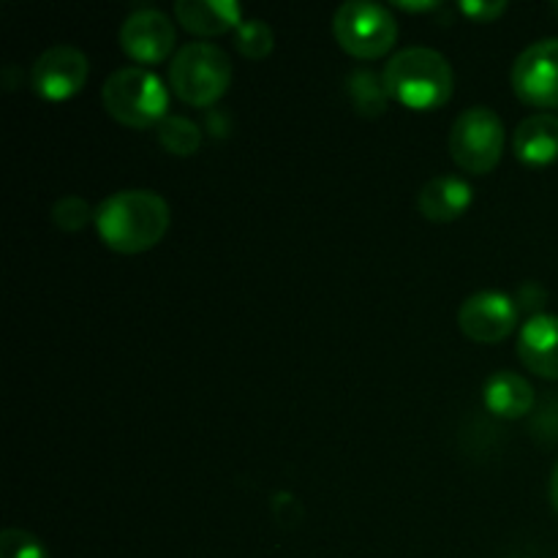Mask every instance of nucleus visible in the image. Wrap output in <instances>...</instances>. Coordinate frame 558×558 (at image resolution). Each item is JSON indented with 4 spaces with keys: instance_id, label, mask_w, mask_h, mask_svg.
<instances>
[{
    "instance_id": "1",
    "label": "nucleus",
    "mask_w": 558,
    "mask_h": 558,
    "mask_svg": "<svg viewBox=\"0 0 558 558\" xmlns=\"http://www.w3.org/2000/svg\"><path fill=\"white\" fill-rule=\"evenodd\" d=\"M172 213L167 199L150 189H125L96 207V229L104 245L118 254H142L167 234Z\"/></svg>"
},
{
    "instance_id": "2",
    "label": "nucleus",
    "mask_w": 558,
    "mask_h": 558,
    "mask_svg": "<svg viewBox=\"0 0 558 558\" xmlns=\"http://www.w3.org/2000/svg\"><path fill=\"white\" fill-rule=\"evenodd\" d=\"M381 80L392 101L417 112L445 107L456 87L450 60L430 47H407L396 52L387 60Z\"/></svg>"
},
{
    "instance_id": "3",
    "label": "nucleus",
    "mask_w": 558,
    "mask_h": 558,
    "mask_svg": "<svg viewBox=\"0 0 558 558\" xmlns=\"http://www.w3.org/2000/svg\"><path fill=\"white\" fill-rule=\"evenodd\" d=\"M232 85V60L218 44L191 41L174 52L169 65V87L189 107L207 109L223 98Z\"/></svg>"
},
{
    "instance_id": "4",
    "label": "nucleus",
    "mask_w": 558,
    "mask_h": 558,
    "mask_svg": "<svg viewBox=\"0 0 558 558\" xmlns=\"http://www.w3.org/2000/svg\"><path fill=\"white\" fill-rule=\"evenodd\" d=\"M101 104L118 123L129 129H156L169 109V90L153 71L142 65L118 69L101 87Z\"/></svg>"
},
{
    "instance_id": "5",
    "label": "nucleus",
    "mask_w": 558,
    "mask_h": 558,
    "mask_svg": "<svg viewBox=\"0 0 558 558\" xmlns=\"http://www.w3.org/2000/svg\"><path fill=\"white\" fill-rule=\"evenodd\" d=\"M332 33L343 52L360 60L385 58L398 38V22L390 9L371 0H349L332 16Z\"/></svg>"
},
{
    "instance_id": "6",
    "label": "nucleus",
    "mask_w": 558,
    "mask_h": 558,
    "mask_svg": "<svg viewBox=\"0 0 558 558\" xmlns=\"http://www.w3.org/2000/svg\"><path fill=\"white\" fill-rule=\"evenodd\" d=\"M505 153V123L490 107H469L450 131V156L463 172L488 174Z\"/></svg>"
},
{
    "instance_id": "7",
    "label": "nucleus",
    "mask_w": 558,
    "mask_h": 558,
    "mask_svg": "<svg viewBox=\"0 0 558 558\" xmlns=\"http://www.w3.org/2000/svg\"><path fill=\"white\" fill-rule=\"evenodd\" d=\"M512 90L529 107H558V38H543L512 63Z\"/></svg>"
},
{
    "instance_id": "8",
    "label": "nucleus",
    "mask_w": 558,
    "mask_h": 558,
    "mask_svg": "<svg viewBox=\"0 0 558 558\" xmlns=\"http://www.w3.org/2000/svg\"><path fill=\"white\" fill-rule=\"evenodd\" d=\"M87 54L71 44H54L44 49L31 69L33 90L47 101H65L76 96L87 82Z\"/></svg>"
},
{
    "instance_id": "9",
    "label": "nucleus",
    "mask_w": 558,
    "mask_h": 558,
    "mask_svg": "<svg viewBox=\"0 0 558 558\" xmlns=\"http://www.w3.org/2000/svg\"><path fill=\"white\" fill-rule=\"evenodd\" d=\"M518 316H521V308L510 294L483 289L463 300L458 308V327L463 336L477 343H499L515 330Z\"/></svg>"
},
{
    "instance_id": "10",
    "label": "nucleus",
    "mask_w": 558,
    "mask_h": 558,
    "mask_svg": "<svg viewBox=\"0 0 558 558\" xmlns=\"http://www.w3.org/2000/svg\"><path fill=\"white\" fill-rule=\"evenodd\" d=\"M178 44L174 22L158 9H136L120 27V47L131 60L142 65L161 63Z\"/></svg>"
},
{
    "instance_id": "11",
    "label": "nucleus",
    "mask_w": 558,
    "mask_h": 558,
    "mask_svg": "<svg viewBox=\"0 0 558 558\" xmlns=\"http://www.w3.org/2000/svg\"><path fill=\"white\" fill-rule=\"evenodd\" d=\"M518 357L532 374L558 379V316L534 314L518 336Z\"/></svg>"
},
{
    "instance_id": "12",
    "label": "nucleus",
    "mask_w": 558,
    "mask_h": 558,
    "mask_svg": "<svg viewBox=\"0 0 558 558\" xmlns=\"http://www.w3.org/2000/svg\"><path fill=\"white\" fill-rule=\"evenodd\" d=\"M469 205H472V185L458 174H436L417 196L420 213L434 223L458 221Z\"/></svg>"
},
{
    "instance_id": "13",
    "label": "nucleus",
    "mask_w": 558,
    "mask_h": 558,
    "mask_svg": "<svg viewBox=\"0 0 558 558\" xmlns=\"http://www.w3.org/2000/svg\"><path fill=\"white\" fill-rule=\"evenodd\" d=\"M174 20L196 36H221L238 31L243 9L234 0H180L174 3Z\"/></svg>"
},
{
    "instance_id": "14",
    "label": "nucleus",
    "mask_w": 558,
    "mask_h": 558,
    "mask_svg": "<svg viewBox=\"0 0 558 558\" xmlns=\"http://www.w3.org/2000/svg\"><path fill=\"white\" fill-rule=\"evenodd\" d=\"M518 161L529 167H548L558 158V118L556 114L539 112L521 120L512 136Z\"/></svg>"
},
{
    "instance_id": "15",
    "label": "nucleus",
    "mask_w": 558,
    "mask_h": 558,
    "mask_svg": "<svg viewBox=\"0 0 558 558\" xmlns=\"http://www.w3.org/2000/svg\"><path fill=\"white\" fill-rule=\"evenodd\" d=\"M485 409L496 417L505 420H521L532 412L534 407V387L523 379L521 374L512 371H499V374L488 376L483 387Z\"/></svg>"
},
{
    "instance_id": "16",
    "label": "nucleus",
    "mask_w": 558,
    "mask_h": 558,
    "mask_svg": "<svg viewBox=\"0 0 558 558\" xmlns=\"http://www.w3.org/2000/svg\"><path fill=\"white\" fill-rule=\"evenodd\" d=\"M156 136L161 147L172 156H194L202 145V131L194 120L180 118V114H167L156 125Z\"/></svg>"
},
{
    "instance_id": "17",
    "label": "nucleus",
    "mask_w": 558,
    "mask_h": 558,
    "mask_svg": "<svg viewBox=\"0 0 558 558\" xmlns=\"http://www.w3.org/2000/svg\"><path fill=\"white\" fill-rule=\"evenodd\" d=\"M349 96H352L354 107H357L360 114H376L385 112L387 107V90H385V80H379L376 74L371 71H354L349 76Z\"/></svg>"
},
{
    "instance_id": "18",
    "label": "nucleus",
    "mask_w": 558,
    "mask_h": 558,
    "mask_svg": "<svg viewBox=\"0 0 558 558\" xmlns=\"http://www.w3.org/2000/svg\"><path fill=\"white\" fill-rule=\"evenodd\" d=\"M234 44H238L240 54L248 60H262L272 52V44H276V36H272L270 25L262 20H243L240 27L234 31Z\"/></svg>"
},
{
    "instance_id": "19",
    "label": "nucleus",
    "mask_w": 558,
    "mask_h": 558,
    "mask_svg": "<svg viewBox=\"0 0 558 558\" xmlns=\"http://www.w3.org/2000/svg\"><path fill=\"white\" fill-rule=\"evenodd\" d=\"M52 221L54 227L63 229V232H80V229H85L87 223L96 221V213H93L90 202H87L85 196L69 194V196H60V199L54 202Z\"/></svg>"
},
{
    "instance_id": "20",
    "label": "nucleus",
    "mask_w": 558,
    "mask_h": 558,
    "mask_svg": "<svg viewBox=\"0 0 558 558\" xmlns=\"http://www.w3.org/2000/svg\"><path fill=\"white\" fill-rule=\"evenodd\" d=\"M0 558H49L41 539L22 529H5L0 534Z\"/></svg>"
},
{
    "instance_id": "21",
    "label": "nucleus",
    "mask_w": 558,
    "mask_h": 558,
    "mask_svg": "<svg viewBox=\"0 0 558 558\" xmlns=\"http://www.w3.org/2000/svg\"><path fill=\"white\" fill-rule=\"evenodd\" d=\"M458 9H461L463 14H466L469 20H474V22H494L496 16L505 14L507 3H485V0L474 3V0H469V3H461Z\"/></svg>"
},
{
    "instance_id": "22",
    "label": "nucleus",
    "mask_w": 558,
    "mask_h": 558,
    "mask_svg": "<svg viewBox=\"0 0 558 558\" xmlns=\"http://www.w3.org/2000/svg\"><path fill=\"white\" fill-rule=\"evenodd\" d=\"M545 300H548V294H545L537 283H526V287L521 289V303H518V308H539Z\"/></svg>"
},
{
    "instance_id": "23",
    "label": "nucleus",
    "mask_w": 558,
    "mask_h": 558,
    "mask_svg": "<svg viewBox=\"0 0 558 558\" xmlns=\"http://www.w3.org/2000/svg\"><path fill=\"white\" fill-rule=\"evenodd\" d=\"M550 501H554V510L558 512V466L554 469V477H550Z\"/></svg>"
},
{
    "instance_id": "24",
    "label": "nucleus",
    "mask_w": 558,
    "mask_h": 558,
    "mask_svg": "<svg viewBox=\"0 0 558 558\" xmlns=\"http://www.w3.org/2000/svg\"><path fill=\"white\" fill-rule=\"evenodd\" d=\"M436 3H398V9H403V11H428V9H434Z\"/></svg>"
}]
</instances>
